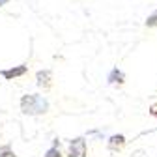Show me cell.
Wrapping results in <instances>:
<instances>
[{"label":"cell","instance_id":"1","mask_svg":"<svg viewBox=\"0 0 157 157\" xmlns=\"http://www.w3.org/2000/svg\"><path fill=\"white\" fill-rule=\"evenodd\" d=\"M21 105H23V112H26V114H41L49 107L47 101L41 99L39 95H26V97H23Z\"/></svg>","mask_w":157,"mask_h":157},{"label":"cell","instance_id":"2","mask_svg":"<svg viewBox=\"0 0 157 157\" xmlns=\"http://www.w3.org/2000/svg\"><path fill=\"white\" fill-rule=\"evenodd\" d=\"M71 157H84V140L77 139L71 142Z\"/></svg>","mask_w":157,"mask_h":157},{"label":"cell","instance_id":"3","mask_svg":"<svg viewBox=\"0 0 157 157\" xmlns=\"http://www.w3.org/2000/svg\"><path fill=\"white\" fill-rule=\"evenodd\" d=\"M21 73H25V67L21 66L19 69H11V71H4V75L10 78V77H17V75H21Z\"/></svg>","mask_w":157,"mask_h":157},{"label":"cell","instance_id":"4","mask_svg":"<svg viewBox=\"0 0 157 157\" xmlns=\"http://www.w3.org/2000/svg\"><path fill=\"white\" fill-rule=\"evenodd\" d=\"M8 2V0H0V6H2V4H6Z\"/></svg>","mask_w":157,"mask_h":157}]
</instances>
